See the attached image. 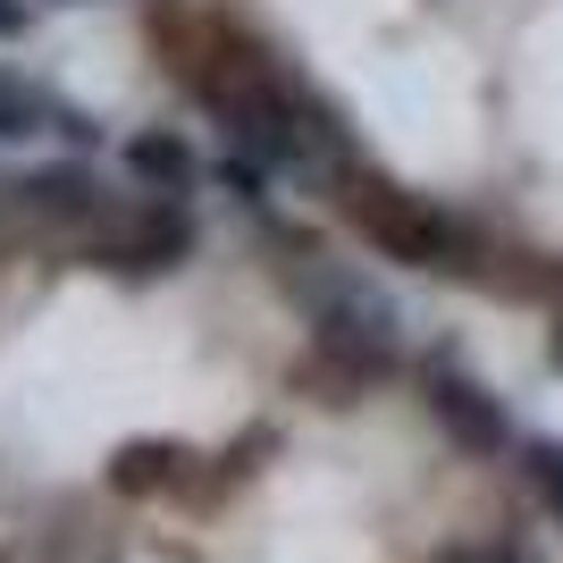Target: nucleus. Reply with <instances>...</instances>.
Instances as JSON below:
<instances>
[{
  "label": "nucleus",
  "mask_w": 563,
  "mask_h": 563,
  "mask_svg": "<svg viewBox=\"0 0 563 563\" xmlns=\"http://www.w3.org/2000/svg\"><path fill=\"white\" fill-rule=\"evenodd\" d=\"M25 18H34V0H0V43H9V34H25Z\"/></svg>",
  "instance_id": "9b49d317"
},
{
  "label": "nucleus",
  "mask_w": 563,
  "mask_h": 563,
  "mask_svg": "<svg viewBox=\"0 0 563 563\" xmlns=\"http://www.w3.org/2000/svg\"><path fill=\"white\" fill-rule=\"evenodd\" d=\"M514 471H521V488L539 496V514L563 530V438H521V446H514Z\"/></svg>",
  "instance_id": "1a4fd4ad"
},
{
  "label": "nucleus",
  "mask_w": 563,
  "mask_h": 563,
  "mask_svg": "<svg viewBox=\"0 0 563 563\" xmlns=\"http://www.w3.org/2000/svg\"><path fill=\"white\" fill-rule=\"evenodd\" d=\"M286 295H295L303 320H311V353L336 362L345 378H387L404 362V311L387 303L353 261L295 253L286 261Z\"/></svg>",
  "instance_id": "7ed1b4c3"
},
{
  "label": "nucleus",
  "mask_w": 563,
  "mask_h": 563,
  "mask_svg": "<svg viewBox=\"0 0 563 563\" xmlns=\"http://www.w3.org/2000/svg\"><path fill=\"white\" fill-rule=\"evenodd\" d=\"M0 202H9V177H0Z\"/></svg>",
  "instance_id": "4468645a"
},
{
  "label": "nucleus",
  "mask_w": 563,
  "mask_h": 563,
  "mask_svg": "<svg viewBox=\"0 0 563 563\" xmlns=\"http://www.w3.org/2000/svg\"><path fill=\"white\" fill-rule=\"evenodd\" d=\"M329 202L345 211V228L362 235L378 261H396V269L463 278V286H496V278H505V269H496L505 244H496L471 211L438 202V194H412V186H396V177H378V168H353Z\"/></svg>",
  "instance_id": "f03ea898"
},
{
  "label": "nucleus",
  "mask_w": 563,
  "mask_h": 563,
  "mask_svg": "<svg viewBox=\"0 0 563 563\" xmlns=\"http://www.w3.org/2000/svg\"><path fill=\"white\" fill-rule=\"evenodd\" d=\"M76 253L93 261L101 278H126V286H152V278H168V269H186V261L202 253L194 194H126V202H110V219H101Z\"/></svg>",
  "instance_id": "20e7f679"
},
{
  "label": "nucleus",
  "mask_w": 563,
  "mask_h": 563,
  "mask_svg": "<svg viewBox=\"0 0 563 563\" xmlns=\"http://www.w3.org/2000/svg\"><path fill=\"white\" fill-rule=\"evenodd\" d=\"M211 186L228 194L235 211L278 219V194H269V186H278V168H269V161H253V152H219V161H211Z\"/></svg>",
  "instance_id": "6e6552de"
},
{
  "label": "nucleus",
  "mask_w": 563,
  "mask_h": 563,
  "mask_svg": "<svg viewBox=\"0 0 563 563\" xmlns=\"http://www.w3.org/2000/svg\"><path fill=\"white\" fill-rule=\"evenodd\" d=\"M421 412L438 421V438H446L454 454H471V463H514V446H521L505 396H496L479 371H463L454 353H421Z\"/></svg>",
  "instance_id": "39448f33"
},
{
  "label": "nucleus",
  "mask_w": 563,
  "mask_h": 563,
  "mask_svg": "<svg viewBox=\"0 0 563 563\" xmlns=\"http://www.w3.org/2000/svg\"><path fill=\"white\" fill-rule=\"evenodd\" d=\"M555 371H563V320H555Z\"/></svg>",
  "instance_id": "ddd939ff"
},
{
  "label": "nucleus",
  "mask_w": 563,
  "mask_h": 563,
  "mask_svg": "<svg viewBox=\"0 0 563 563\" xmlns=\"http://www.w3.org/2000/svg\"><path fill=\"white\" fill-rule=\"evenodd\" d=\"M438 563H539L521 539H463V547H446Z\"/></svg>",
  "instance_id": "9d476101"
},
{
  "label": "nucleus",
  "mask_w": 563,
  "mask_h": 563,
  "mask_svg": "<svg viewBox=\"0 0 563 563\" xmlns=\"http://www.w3.org/2000/svg\"><path fill=\"white\" fill-rule=\"evenodd\" d=\"M161 51H168V85L228 135V152H253V161H269L278 177H303L311 194H336L353 168H371L353 118L336 110L303 68H286L253 25L202 18V25H186V34L161 25Z\"/></svg>",
  "instance_id": "f257e3e1"
},
{
  "label": "nucleus",
  "mask_w": 563,
  "mask_h": 563,
  "mask_svg": "<svg viewBox=\"0 0 563 563\" xmlns=\"http://www.w3.org/2000/svg\"><path fill=\"white\" fill-rule=\"evenodd\" d=\"M9 211H25L34 228H59V235H76V244H85V235L110 219V186L93 177V161L59 152V161L9 177Z\"/></svg>",
  "instance_id": "423d86ee"
},
{
  "label": "nucleus",
  "mask_w": 563,
  "mask_h": 563,
  "mask_svg": "<svg viewBox=\"0 0 563 563\" xmlns=\"http://www.w3.org/2000/svg\"><path fill=\"white\" fill-rule=\"evenodd\" d=\"M34 9H93V0H34Z\"/></svg>",
  "instance_id": "f8f14e48"
},
{
  "label": "nucleus",
  "mask_w": 563,
  "mask_h": 563,
  "mask_svg": "<svg viewBox=\"0 0 563 563\" xmlns=\"http://www.w3.org/2000/svg\"><path fill=\"white\" fill-rule=\"evenodd\" d=\"M118 168H126V186H135V194H194V186H211V152H202L186 126H135V135H118Z\"/></svg>",
  "instance_id": "0eeeda50"
}]
</instances>
